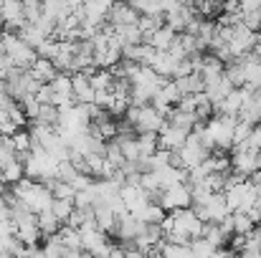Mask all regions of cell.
<instances>
[{
  "label": "cell",
  "mask_w": 261,
  "mask_h": 258,
  "mask_svg": "<svg viewBox=\"0 0 261 258\" xmlns=\"http://www.w3.org/2000/svg\"><path fill=\"white\" fill-rule=\"evenodd\" d=\"M10 195H13L28 213H33V215L51 210V203H54V195H51L41 182H33V180H25V177H23L18 185L10 187Z\"/></svg>",
  "instance_id": "cell-1"
},
{
  "label": "cell",
  "mask_w": 261,
  "mask_h": 258,
  "mask_svg": "<svg viewBox=\"0 0 261 258\" xmlns=\"http://www.w3.org/2000/svg\"><path fill=\"white\" fill-rule=\"evenodd\" d=\"M211 155L213 152L203 145V139L198 137V132H190L188 139H185V145L173 155V167H180V170L188 172V170H193V167H198V165H203Z\"/></svg>",
  "instance_id": "cell-2"
},
{
  "label": "cell",
  "mask_w": 261,
  "mask_h": 258,
  "mask_svg": "<svg viewBox=\"0 0 261 258\" xmlns=\"http://www.w3.org/2000/svg\"><path fill=\"white\" fill-rule=\"evenodd\" d=\"M190 210H193V213L200 218V223H205V225H218V223H223V220L231 215L223 192H213V195H208L200 205H193Z\"/></svg>",
  "instance_id": "cell-3"
},
{
  "label": "cell",
  "mask_w": 261,
  "mask_h": 258,
  "mask_svg": "<svg viewBox=\"0 0 261 258\" xmlns=\"http://www.w3.org/2000/svg\"><path fill=\"white\" fill-rule=\"evenodd\" d=\"M158 205L165 210V213H177V210H188L193 205L190 200V187L188 185H175L168 187L158 195Z\"/></svg>",
  "instance_id": "cell-4"
},
{
  "label": "cell",
  "mask_w": 261,
  "mask_h": 258,
  "mask_svg": "<svg viewBox=\"0 0 261 258\" xmlns=\"http://www.w3.org/2000/svg\"><path fill=\"white\" fill-rule=\"evenodd\" d=\"M195 18H198V15L193 13V5H188V3H170L168 13L163 15V23L177 36V33H185V28H188Z\"/></svg>",
  "instance_id": "cell-5"
},
{
  "label": "cell",
  "mask_w": 261,
  "mask_h": 258,
  "mask_svg": "<svg viewBox=\"0 0 261 258\" xmlns=\"http://www.w3.org/2000/svg\"><path fill=\"white\" fill-rule=\"evenodd\" d=\"M241 64V79H244V86L251 89V91H261V56H244L239 59Z\"/></svg>",
  "instance_id": "cell-6"
},
{
  "label": "cell",
  "mask_w": 261,
  "mask_h": 258,
  "mask_svg": "<svg viewBox=\"0 0 261 258\" xmlns=\"http://www.w3.org/2000/svg\"><path fill=\"white\" fill-rule=\"evenodd\" d=\"M140 15L132 10L129 3H114L109 8V15H107V25L112 28H124V25H137Z\"/></svg>",
  "instance_id": "cell-7"
},
{
  "label": "cell",
  "mask_w": 261,
  "mask_h": 258,
  "mask_svg": "<svg viewBox=\"0 0 261 258\" xmlns=\"http://www.w3.org/2000/svg\"><path fill=\"white\" fill-rule=\"evenodd\" d=\"M185 139H188V132L175 129V127H170V124H165V127L160 129V134H158V150H165V152L175 155V152L185 145Z\"/></svg>",
  "instance_id": "cell-8"
},
{
  "label": "cell",
  "mask_w": 261,
  "mask_h": 258,
  "mask_svg": "<svg viewBox=\"0 0 261 258\" xmlns=\"http://www.w3.org/2000/svg\"><path fill=\"white\" fill-rule=\"evenodd\" d=\"M71 91H74V104L91 106L96 99V91L89 84V74H71Z\"/></svg>",
  "instance_id": "cell-9"
},
{
  "label": "cell",
  "mask_w": 261,
  "mask_h": 258,
  "mask_svg": "<svg viewBox=\"0 0 261 258\" xmlns=\"http://www.w3.org/2000/svg\"><path fill=\"white\" fill-rule=\"evenodd\" d=\"M175 38H177V36H175L173 31H170L168 25H163V28H158L155 33L145 36V41H142V43H147V46H150L152 51L163 53V51H168V48L173 46V43H175Z\"/></svg>",
  "instance_id": "cell-10"
},
{
  "label": "cell",
  "mask_w": 261,
  "mask_h": 258,
  "mask_svg": "<svg viewBox=\"0 0 261 258\" xmlns=\"http://www.w3.org/2000/svg\"><path fill=\"white\" fill-rule=\"evenodd\" d=\"M239 122H246L251 127L261 124V91H254L249 96V101L244 104V109L239 111Z\"/></svg>",
  "instance_id": "cell-11"
},
{
  "label": "cell",
  "mask_w": 261,
  "mask_h": 258,
  "mask_svg": "<svg viewBox=\"0 0 261 258\" xmlns=\"http://www.w3.org/2000/svg\"><path fill=\"white\" fill-rule=\"evenodd\" d=\"M28 74H31V79H33L36 84H51V81L59 76V71L54 69V64L46 61V59H36V64L28 69Z\"/></svg>",
  "instance_id": "cell-12"
},
{
  "label": "cell",
  "mask_w": 261,
  "mask_h": 258,
  "mask_svg": "<svg viewBox=\"0 0 261 258\" xmlns=\"http://www.w3.org/2000/svg\"><path fill=\"white\" fill-rule=\"evenodd\" d=\"M170 127H175V129H182V132H193L195 127H200V122H198V117L195 114H185V111H177V109H173L170 114H168V119H165Z\"/></svg>",
  "instance_id": "cell-13"
},
{
  "label": "cell",
  "mask_w": 261,
  "mask_h": 258,
  "mask_svg": "<svg viewBox=\"0 0 261 258\" xmlns=\"http://www.w3.org/2000/svg\"><path fill=\"white\" fill-rule=\"evenodd\" d=\"M132 218H137V220H142L145 225H163V220L168 218V213L158 205V203H150V205H145L137 215H132Z\"/></svg>",
  "instance_id": "cell-14"
},
{
  "label": "cell",
  "mask_w": 261,
  "mask_h": 258,
  "mask_svg": "<svg viewBox=\"0 0 261 258\" xmlns=\"http://www.w3.org/2000/svg\"><path fill=\"white\" fill-rule=\"evenodd\" d=\"M36 225H38V231H41V236H43V238H51V236H56V233L61 231V223L54 218V213H51V210L38 213V215H36Z\"/></svg>",
  "instance_id": "cell-15"
},
{
  "label": "cell",
  "mask_w": 261,
  "mask_h": 258,
  "mask_svg": "<svg viewBox=\"0 0 261 258\" xmlns=\"http://www.w3.org/2000/svg\"><path fill=\"white\" fill-rule=\"evenodd\" d=\"M231 225H233V236H241V238H249L256 231V223L246 213H231Z\"/></svg>",
  "instance_id": "cell-16"
},
{
  "label": "cell",
  "mask_w": 261,
  "mask_h": 258,
  "mask_svg": "<svg viewBox=\"0 0 261 258\" xmlns=\"http://www.w3.org/2000/svg\"><path fill=\"white\" fill-rule=\"evenodd\" d=\"M175 86H177L180 96H195V94H203V79H200L198 74H190V76H185V79H177Z\"/></svg>",
  "instance_id": "cell-17"
},
{
  "label": "cell",
  "mask_w": 261,
  "mask_h": 258,
  "mask_svg": "<svg viewBox=\"0 0 261 258\" xmlns=\"http://www.w3.org/2000/svg\"><path fill=\"white\" fill-rule=\"evenodd\" d=\"M56 238L61 241V246L66 251H82V238H79V231L69 228V225H61V231L56 233Z\"/></svg>",
  "instance_id": "cell-18"
},
{
  "label": "cell",
  "mask_w": 261,
  "mask_h": 258,
  "mask_svg": "<svg viewBox=\"0 0 261 258\" xmlns=\"http://www.w3.org/2000/svg\"><path fill=\"white\" fill-rule=\"evenodd\" d=\"M51 213H54V218L61 225H66L69 218H71V213H74V200H54L51 203Z\"/></svg>",
  "instance_id": "cell-19"
},
{
  "label": "cell",
  "mask_w": 261,
  "mask_h": 258,
  "mask_svg": "<svg viewBox=\"0 0 261 258\" xmlns=\"http://www.w3.org/2000/svg\"><path fill=\"white\" fill-rule=\"evenodd\" d=\"M158 256H160V258H193V253H190V246L160 243V248H158Z\"/></svg>",
  "instance_id": "cell-20"
},
{
  "label": "cell",
  "mask_w": 261,
  "mask_h": 258,
  "mask_svg": "<svg viewBox=\"0 0 261 258\" xmlns=\"http://www.w3.org/2000/svg\"><path fill=\"white\" fill-rule=\"evenodd\" d=\"M200 238H203L205 243H211V246H213L216 251H218V248H223V246L228 243V238H226V236L221 233V228H218V225H205V228H203V236H200Z\"/></svg>",
  "instance_id": "cell-21"
},
{
  "label": "cell",
  "mask_w": 261,
  "mask_h": 258,
  "mask_svg": "<svg viewBox=\"0 0 261 258\" xmlns=\"http://www.w3.org/2000/svg\"><path fill=\"white\" fill-rule=\"evenodd\" d=\"M137 147H140V157L147 160L158 152V137L155 134H137Z\"/></svg>",
  "instance_id": "cell-22"
},
{
  "label": "cell",
  "mask_w": 261,
  "mask_h": 258,
  "mask_svg": "<svg viewBox=\"0 0 261 258\" xmlns=\"http://www.w3.org/2000/svg\"><path fill=\"white\" fill-rule=\"evenodd\" d=\"M251 124H246V122H239L236 119V127H233V147H241L246 139H249V134H251Z\"/></svg>",
  "instance_id": "cell-23"
},
{
  "label": "cell",
  "mask_w": 261,
  "mask_h": 258,
  "mask_svg": "<svg viewBox=\"0 0 261 258\" xmlns=\"http://www.w3.org/2000/svg\"><path fill=\"white\" fill-rule=\"evenodd\" d=\"M244 150H251V152H261V124H256L249 134V139L241 145Z\"/></svg>",
  "instance_id": "cell-24"
},
{
  "label": "cell",
  "mask_w": 261,
  "mask_h": 258,
  "mask_svg": "<svg viewBox=\"0 0 261 258\" xmlns=\"http://www.w3.org/2000/svg\"><path fill=\"white\" fill-rule=\"evenodd\" d=\"M251 182H254V187H256V197H259V203H261V172H256V175L251 177Z\"/></svg>",
  "instance_id": "cell-25"
},
{
  "label": "cell",
  "mask_w": 261,
  "mask_h": 258,
  "mask_svg": "<svg viewBox=\"0 0 261 258\" xmlns=\"http://www.w3.org/2000/svg\"><path fill=\"white\" fill-rule=\"evenodd\" d=\"M10 69V64H8V59H5V51L0 48V74H5Z\"/></svg>",
  "instance_id": "cell-26"
},
{
  "label": "cell",
  "mask_w": 261,
  "mask_h": 258,
  "mask_svg": "<svg viewBox=\"0 0 261 258\" xmlns=\"http://www.w3.org/2000/svg\"><path fill=\"white\" fill-rule=\"evenodd\" d=\"M109 258H127V256H124L122 246H117V243H114V248H112V253H109Z\"/></svg>",
  "instance_id": "cell-27"
},
{
  "label": "cell",
  "mask_w": 261,
  "mask_h": 258,
  "mask_svg": "<svg viewBox=\"0 0 261 258\" xmlns=\"http://www.w3.org/2000/svg\"><path fill=\"white\" fill-rule=\"evenodd\" d=\"M82 258H91V256H89V253H82Z\"/></svg>",
  "instance_id": "cell-28"
},
{
  "label": "cell",
  "mask_w": 261,
  "mask_h": 258,
  "mask_svg": "<svg viewBox=\"0 0 261 258\" xmlns=\"http://www.w3.org/2000/svg\"><path fill=\"white\" fill-rule=\"evenodd\" d=\"M147 258H160V256H147Z\"/></svg>",
  "instance_id": "cell-29"
}]
</instances>
